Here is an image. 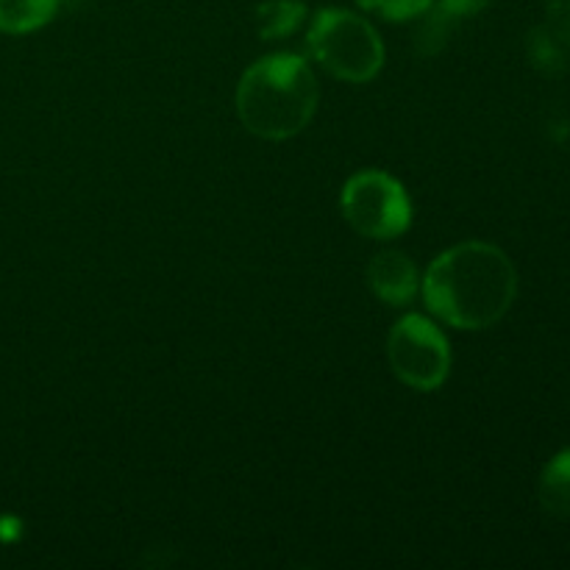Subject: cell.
Listing matches in <instances>:
<instances>
[{
	"instance_id": "obj_1",
	"label": "cell",
	"mask_w": 570,
	"mask_h": 570,
	"mask_svg": "<svg viewBox=\"0 0 570 570\" xmlns=\"http://www.w3.org/2000/svg\"><path fill=\"white\" fill-rule=\"evenodd\" d=\"M421 298L443 326L484 332L515 304L518 271L499 245L465 239L434 256L421 276Z\"/></svg>"
},
{
	"instance_id": "obj_2",
	"label": "cell",
	"mask_w": 570,
	"mask_h": 570,
	"mask_svg": "<svg viewBox=\"0 0 570 570\" xmlns=\"http://www.w3.org/2000/svg\"><path fill=\"white\" fill-rule=\"evenodd\" d=\"M321 104L315 70L298 53H267L239 76L234 109L245 131L284 142L304 131Z\"/></svg>"
},
{
	"instance_id": "obj_3",
	"label": "cell",
	"mask_w": 570,
	"mask_h": 570,
	"mask_svg": "<svg viewBox=\"0 0 570 570\" xmlns=\"http://www.w3.org/2000/svg\"><path fill=\"white\" fill-rule=\"evenodd\" d=\"M306 56L343 83H371L384 67V42L365 14L328 6L306 26Z\"/></svg>"
},
{
	"instance_id": "obj_4",
	"label": "cell",
	"mask_w": 570,
	"mask_h": 570,
	"mask_svg": "<svg viewBox=\"0 0 570 570\" xmlns=\"http://www.w3.org/2000/svg\"><path fill=\"white\" fill-rule=\"evenodd\" d=\"M340 212L360 237L373 243H390L412 226L410 193L384 170L354 173L340 193Z\"/></svg>"
},
{
	"instance_id": "obj_5",
	"label": "cell",
	"mask_w": 570,
	"mask_h": 570,
	"mask_svg": "<svg viewBox=\"0 0 570 570\" xmlns=\"http://www.w3.org/2000/svg\"><path fill=\"white\" fill-rule=\"evenodd\" d=\"M387 362L401 384L417 393H434L451 376V343L438 321L412 312L390 328Z\"/></svg>"
},
{
	"instance_id": "obj_6",
	"label": "cell",
	"mask_w": 570,
	"mask_h": 570,
	"mask_svg": "<svg viewBox=\"0 0 570 570\" xmlns=\"http://www.w3.org/2000/svg\"><path fill=\"white\" fill-rule=\"evenodd\" d=\"M421 276L423 273L417 271L410 254L399 248L379 250L365 267V282L371 293L393 309H404L421 295Z\"/></svg>"
},
{
	"instance_id": "obj_7",
	"label": "cell",
	"mask_w": 570,
	"mask_h": 570,
	"mask_svg": "<svg viewBox=\"0 0 570 570\" xmlns=\"http://www.w3.org/2000/svg\"><path fill=\"white\" fill-rule=\"evenodd\" d=\"M309 20V6L304 0H265L254 9L256 37L265 42H278L298 33Z\"/></svg>"
},
{
	"instance_id": "obj_8",
	"label": "cell",
	"mask_w": 570,
	"mask_h": 570,
	"mask_svg": "<svg viewBox=\"0 0 570 570\" xmlns=\"http://www.w3.org/2000/svg\"><path fill=\"white\" fill-rule=\"evenodd\" d=\"M61 0H0V33L26 37L59 14Z\"/></svg>"
},
{
	"instance_id": "obj_9",
	"label": "cell",
	"mask_w": 570,
	"mask_h": 570,
	"mask_svg": "<svg viewBox=\"0 0 570 570\" xmlns=\"http://www.w3.org/2000/svg\"><path fill=\"white\" fill-rule=\"evenodd\" d=\"M538 499L549 515L570 518V449L557 451L538 479Z\"/></svg>"
},
{
	"instance_id": "obj_10",
	"label": "cell",
	"mask_w": 570,
	"mask_h": 570,
	"mask_svg": "<svg viewBox=\"0 0 570 570\" xmlns=\"http://www.w3.org/2000/svg\"><path fill=\"white\" fill-rule=\"evenodd\" d=\"M568 45L557 39L546 26H534L527 33V59L540 76H562L568 70Z\"/></svg>"
},
{
	"instance_id": "obj_11",
	"label": "cell",
	"mask_w": 570,
	"mask_h": 570,
	"mask_svg": "<svg viewBox=\"0 0 570 570\" xmlns=\"http://www.w3.org/2000/svg\"><path fill=\"white\" fill-rule=\"evenodd\" d=\"M365 14L384 22H415L434 6V0H354Z\"/></svg>"
},
{
	"instance_id": "obj_12",
	"label": "cell",
	"mask_w": 570,
	"mask_h": 570,
	"mask_svg": "<svg viewBox=\"0 0 570 570\" xmlns=\"http://www.w3.org/2000/svg\"><path fill=\"white\" fill-rule=\"evenodd\" d=\"M415 22H417L415 50H421L423 56H434L438 50H443L445 42H449V37H451V28L456 26V22H451L449 17L440 14L434 6L421 17V20H415Z\"/></svg>"
},
{
	"instance_id": "obj_13",
	"label": "cell",
	"mask_w": 570,
	"mask_h": 570,
	"mask_svg": "<svg viewBox=\"0 0 570 570\" xmlns=\"http://www.w3.org/2000/svg\"><path fill=\"white\" fill-rule=\"evenodd\" d=\"M543 26L570 48V0H546Z\"/></svg>"
},
{
	"instance_id": "obj_14",
	"label": "cell",
	"mask_w": 570,
	"mask_h": 570,
	"mask_svg": "<svg viewBox=\"0 0 570 570\" xmlns=\"http://www.w3.org/2000/svg\"><path fill=\"white\" fill-rule=\"evenodd\" d=\"M490 3H493V0H434V9H438L440 14L449 17L451 22H460L482 14Z\"/></svg>"
},
{
	"instance_id": "obj_15",
	"label": "cell",
	"mask_w": 570,
	"mask_h": 570,
	"mask_svg": "<svg viewBox=\"0 0 570 570\" xmlns=\"http://www.w3.org/2000/svg\"><path fill=\"white\" fill-rule=\"evenodd\" d=\"M20 538V521H14V518H3L0 521V540H14Z\"/></svg>"
}]
</instances>
